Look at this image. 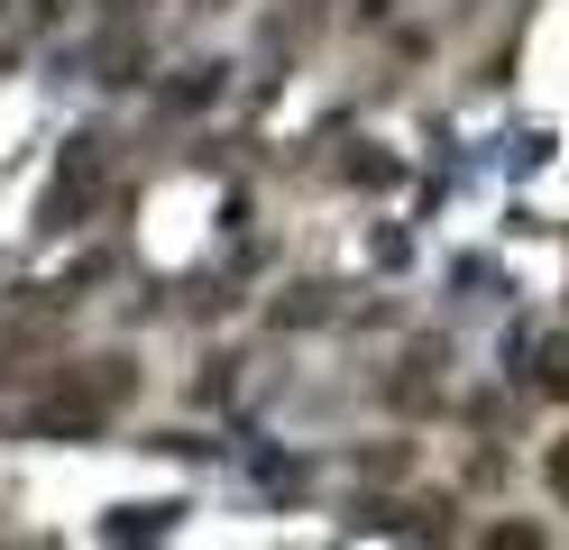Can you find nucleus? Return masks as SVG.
<instances>
[{"label":"nucleus","instance_id":"nucleus-1","mask_svg":"<svg viewBox=\"0 0 569 550\" xmlns=\"http://www.w3.org/2000/svg\"><path fill=\"white\" fill-rule=\"evenodd\" d=\"M129 394H138V367L129 358H92V377H64L56 394H38V413H28V422H38L47 440H83V431L111 422Z\"/></svg>","mask_w":569,"mask_h":550},{"label":"nucleus","instance_id":"nucleus-2","mask_svg":"<svg viewBox=\"0 0 569 550\" xmlns=\"http://www.w3.org/2000/svg\"><path fill=\"white\" fill-rule=\"evenodd\" d=\"M532 377H542V394H560V403H569V330L542 349V367H532Z\"/></svg>","mask_w":569,"mask_h":550},{"label":"nucleus","instance_id":"nucleus-3","mask_svg":"<svg viewBox=\"0 0 569 550\" xmlns=\"http://www.w3.org/2000/svg\"><path fill=\"white\" fill-rule=\"evenodd\" d=\"M487 550H542V532H532V523H496Z\"/></svg>","mask_w":569,"mask_h":550},{"label":"nucleus","instance_id":"nucleus-4","mask_svg":"<svg viewBox=\"0 0 569 550\" xmlns=\"http://www.w3.org/2000/svg\"><path fill=\"white\" fill-rule=\"evenodd\" d=\"M542 477H551V496L569 504V440H551V459H542Z\"/></svg>","mask_w":569,"mask_h":550}]
</instances>
